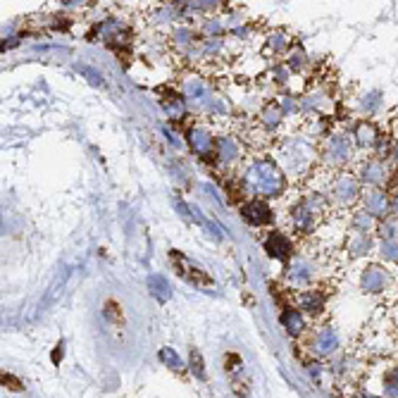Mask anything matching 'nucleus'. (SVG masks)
Listing matches in <instances>:
<instances>
[{
	"instance_id": "nucleus-1",
	"label": "nucleus",
	"mask_w": 398,
	"mask_h": 398,
	"mask_svg": "<svg viewBox=\"0 0 398 398\" xmlns=\"http://www.w3.org/2000/svg\"><path fill=\"white\" fill-rule=\"evenodd\" d=\"M248 186L256 193H262V196H277V193L284 188V179H282L279 170H277L272 162L260 160L248 170L246 174Z\"/></svg>"
},
{
	"instance_id": "nucleus-2",
	"label": "nucleus",
	"mask_w": 398,
	"mask_h": 398,
	"mask_svg": "<svg viewBox=\"0 0 398 398\" xmlns=\"http://www.w3.org/2000/svg\"><path fill=\"white\" fill-rule=\"evenodd\" d=\"M170 256H172V262L177 265V272L184 277V279H188L191 284H198V286H210L212 284L210 277H208L203 270H198V267H193L179 251H172Z\"/></svg>"
},
{
	"instance_id": "nucleus-3",
	"label": "nucleus",
	"mask_w": 398,
	"mask_h": 398,
	"mask_svg": "<svg viewBox=\"0 0 398 398\" xmlns=\"http://www.w3.org/2000/svg\"><path fill=\"white\" fill-rule=\"evenodd\" d=\"M265 248L272 258H277V260H286V258L291 256V241H288L284 234H272L265 241Z\"/></svg>"
},
{
	"instance_id": "nucleus-4",
	"label": "nucleus",
	"mask_w": 398,
	"mask_h": 398,
	"mask_svg": "<svg viewBox=\"0 0 398 398\" xmlns=\"http://www.w3.org/2000/svg\"><path fill=\"white\" fill-rule=\"evenodd\" d=\"M243 217H246L251 225H267L272 220V210L260 201H253L251 206L243 208Z\"/></svg>"
},
{
	"instance_id": "nucleus-5",
	"label": "nucleus",
	"mask_w": 398,
	"mask_h": 398,
	"mask_svg": "<svg viewBox=\"0 0 398 398\" xmlns=\"http://www.w3.org/2000/svg\"><path fill=\"white\" fill-rule=\"evenodd\" d=\"M148 291L153 293V296L158 298V301H170L172 298V288L167 284V279L162 275H151L148 277Z\"/></svg>"
},
{
	"instance_id": "nucleus-6",
	"label": "nucleus",
	"mask_w": 398,
	"mask_h": 398,
	"mask_svg": "<svg viewBox=\"0 0 398 398\" xmlns=\"http://www.w3.org/2000/svg\"><path fill=\"white\" fill-rule=\"evenodd\" d=\"M191 146L196 153H201V156H208V153L212 151V136L206 132V129L196 127L191 132Z\"/></svg>"
},
{
	"instance_id": "nucleus-7",
	"label": "nucleus",
	"mask_w": 398,
	"mask_h": 398,
	"mask_svg": "<svg viewBox=\"0 0 398 398\" xmlns=\"http://www.w3.org/2000/svg\"><path fill=\"white\" fill-rule=\"evenodd\" d=\"M384 284H386V272H382L380 267L365 270V275H362V286H365L367 291H382Z\"/></svg>"
},
{
	"instance_id": "nucleus-8",
	"label": "nucleus",
	"mask_w": 398,
	"mask_h": 398,
	"mask_svg": "<svg viewBox=\"0 0 398 398\" xmlns=\"http://www.w3.org/2000/svg\"><path fill=\"white\" fill-rule=\"evenodd\" d=\"M334 348H336V334L329 329V327H325V329L317 332V336H315V351L332 353Z\"/></svg>"
},
{
	"instance_id": "nucleus-9",
	"label": "nucleus",
	"mask_w": 398,
	"mask_h": 398,
	"mask_svg": "<svg viewBox=\"0 0 398 398\" xmlns=\"http://www.w3.org/2000/svg\"><path fill=\"white\" fill-rule=\"evenodd\" d=\"M282 325L286 327L288 332H303L306 329V320L298 310H284L282 312Z\"/></svg>"
},
{
	"instance_id": "nucleus-10",
	"label": "nucleus",
	"mask_w": 398,
	"mask_h": 398,
	"mask_svg": "<svg viewBox=\"0 0 398 398\" xmlns=\"http://www.w3.org/2000/svg\"><path fill=\"white\" fill-rule=\"evenodd\" d=\"M288 279H291L293 284H306V282L310 279V267H308L303 260L291 262V270H288Z\"/></svg>"
},
{
	"instance_id": "nucleus-11",
	"label": "nucleus",
	"mask_w": 398,
	"mask_h": 398,
	"mask_svg": "<svg viewBox=\"0 0 398 398\" xmlns=\"http://www.w3.org/2000/svg\"><path fill=\"white\" fill-rule=\"evenodd\" d=\"M356 193H358L356 182H353V179H348V177H341L339 184H336V188H334V196H339L341 201H353V196H356Z\"/></svg>"
},
{
	"instance_id": "nucleus-12",
	"label": "nucleus",
	"mask_w": 398,
	"mask_h": 398,
	"mask_svg": "<svg viewBox=\"0 0 398 398\" xmlns=\"http://www.w3.org/2000/svg\"><path fill=\"white\" fill-rule=\"evenodd\" d=\"M365 206H367V212H370V215H384L386 212V196H382V193H370V196L365 198Z\"/></svg>"
},
{
	"instance_id": "nucleus-13",
	"label": "nucleus",
	"mask_w": 398,
	"mask_h": 398,
	"mask_svg": "<svg viewBox=\"0 0 398 398\" xmlns=\"http://www.w3.org/2000/svg\"><path fill=\"white\" fill-rule=\"evenodd\" d=\"M215 148H217V156H220L225 162L236 158V143H234L232 138H220V141L215 143Z\"/></svg>"
},
{
	"instance_id": "nucleus-14",
	"label": "nucleus",
	"mask_w": 398,
	"mask_h": 398,
	"mask_svg": "<svg viewBox=\"0 0 398 398\" xmlns=\"http://www.w3.org/2000/svg\"><path fill=\"white\" fill-rule=\"evenodd\" d=\"M77 72L82 74V77H86L88 79V84H93V86H103V77H101V72H96L93 67H86V64H77Z\"/></svg>"
},
{
	"instance_id": "nucleus-15",
	"label": "nucleus",
	"mask_w": 398,
	"mask_h": 398,
	"mask_svg": "<svg viewBox=\"0 0 398 398\" xmlns=\"http://www.w3.org/2000/svg\"><path fill=\"white\" fill-rule=\"evenodd\" d=\"M382 177H384V167L380 165V162H370V165L365 167V179L367 182H382Z\"/></svg>"
},
{
	"instance_id": "nucleus-16",
	"label": "nucleus",
	"mask_w": 398,
	"mask_h": 398,
	"mask_svg": "<svg viewBox=\"0 0 398 398\" xmlns=\"http://www.w3.org/2000/svg\"><path fill=\"white\" fill-rule=\"evenodd\" d=\"M160 360L165 362L167 367H172V370H179V367H182V360H179L177 353H174L172 348H162V351H160Z\"/></svg>"
},
{
	"instance_id": "nucleus-17",
	"label": "nucleus",
	"mask_w": 398,
	"mask_h": 398,
	"mask_svg": "<svg viewBox=\"0 0 398 398\" xmlns=\"http://www.w3.org/2000/svg\"><path fill=\"white\" fill-rule=\"evenodd\" d=\"M293 222H296L298 229H308V227H310V210H306V208H296Z\"/></svg>"
},
{
	"instance_id": "nucleus-18",
	"label": "nucleus",
	"mask_w": 398,
	"mask_h": 398,
	"mask_svg": "<svg viewBox=\"0 0 398 398\" xmlns=\"http://www.w3.org/2000/svg\"><path fill=\"white\" fill-rule=\"evenodd\" d=\"M191 370L198 380H206V370H203V360H201V353L191 351Z\"/></svg>"
},
{
	"instance_id": "nucleus-19",
	"label": "nucleus",
	"mask_w": 398,
	"mask_h": 398,
	"mask_svg": "<svg viewBox=\"0 0 398 398\" xmlns=\"http://www.w3.org/2000/svg\"><path fill=\"white\" fill-rule=\"evenodd\" d=\"M303 308H306V310H320L322 308V298L320 296H315V293H308L306 298H303Z\"/></svg>"
},
{
	"instance_id": "nucleus-20",
	"label": "nucleus",
	"mask_w": 398,
	"mask_h": 398,
	"mask_svg": "<svg viewBox=\"0 0 398 398\" xmlns=\"http://www.w3.org/2000/svg\"><path fill=\"white\" fill-rule=\"evenodd\" d=\"M372 136H375L372 127H367V124H360V129H358V141H360L362 146H367V143H372Z\"/></svg>"
},
{
	"instance_id": "nucleus-21",
	"label": "nucleus",
	"mask_w": 398,
	"mask_h": 398,
	"mask_svg": "<svg viewBox=\"0 0 398 398\" xmlns=\"http://www.w3.org/2000/svg\"><path fill=\"white\" fill-rule=\"evenodd\" d=\"M3 384H8V389H12V391H19L22 389V384H19L14 377H10V375H3Z\"/></svg>"
},
{
	"instance_id": "nucleus-22",
	"label": "nucleus",
	"mask_w": 398,
	"mask_h": 398,
	"mask_svg": "<svg viewBox=\"0 0 398 398\" xmlns=\"http://www.w3.org/2000/svg\"><path fill=\"white\" fill-rule=\"evenodd\" d=\"M384 256L389 258H398V243H384Z\"/></svg>"
}]
</instances>
